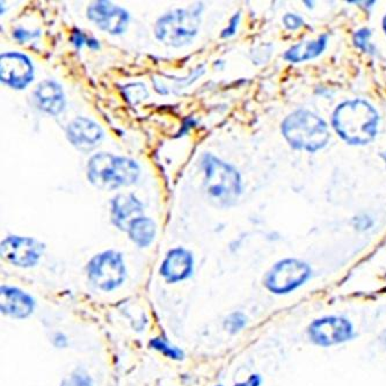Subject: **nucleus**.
<instances>
[{
    "mask_svg": "<svg viewBox=\"0 0 386 386\" xmlns=\"http://www.w3.org/2000/svg\"><path fill=\"white\" fill-rule=\"evenodd\" d=\"M140 176V165L130 158L100 152L87 163V179L97 190H118L133 186Z\"/></svg>",
    "mask_w": 386,
    "mask_h": 386,
    "instance_id": "7ed1b4c3",
    "label": "nucleus"
},
{
    "mask_svg": "<svg viewBox=\"0 0 386 386\" xmlns=\"http://www.w3.org/2000/svg\"><path fill=\"white\" fill-rule=\"evenodd\" d=\"M262 379L261 376L259 375V374H253V375H250L247 380H243V382L237 383L233 386H261L262 384Z\"/></svg>",
    "mask_w": 386,
    "mask_h": 386,
    "instance_id": "c85d7f7f",
    "label": "nucleus"
},
{
    "mask_svg": "<svg viewBox=\"0 0 386 386\" xmlns=\"http://www.w3.org/2000/svg\"><path fill=\"white\" fill-rule=\"evenodd\" d=\"M125 97L131 104H138L149 97L147 86L142 82H131L123 89Z\"/></svg>",
    "mask_w": 386,
    "mask_h": 386,
    "instance_id": "6ab92c4d",
    "label": "nucleus"
},
{
    "mask_svg": "<svg viewBox=\"0 0 386 386\" xmlns=\"http://www.w3.org/2000/svg\"><path fill=\"white\" fill-rule=\"evenodd\" d=\"M34 99L39 111L57 116L64 111L66 99L62 86L55 80L46 79L36 86Z\"/></svg>",
    "mask_w": 386,
    "mask_h": 386,
    "instance_id": "2eb2a0df",
    "label": "nucleus"
},
{
    "mask_svg": "<svg viewBox=\"0 0 386 386\" xmlns=\"http://www.w3.org/2000/svg\"><path fill=\"white\" fill-rule=\"evenodd\" d=\"M68 140L77 150L89 154L102 142L104 130L97 122L85 116H78L72 120L66 127Z\"/></svg>",
    "mask_w": 386,
    "mask_h": 386,
    "instance_id": "f8f14e48",
    "label": "nucleus"
},
{
    "mask_svg": "<svg viewBox=\"0 0 386 386\" xmlns=\"http://www.w3.org/2000/svg\"><path fill=\"white\" fill-rule=\"evenodd\" d=\"M35 70L30 58L19 51H8L0 56V80L13 90H25L34 80Z\"/></svg>",
    "mask_w": 386,
    "mask_h": 386,
    "instance_id": "1a4fd4ad",
    "label": "nucleus"
},
{
    "mask_svg": "<svg viewBox=\"0 0 386 386\" xmlns=\"http://www.w3.org/2000/svg\"><path fill=\"white\" fill-rule=\"evenodd\" d=\"M311 266L308 262L286 257L276 262L264 279V286L276 296H286L304 286L311 279Z\"/></svg>",
    "mask_w": 386,
    "mask_h": 386,
    "instance_id": "423d86ee",
    "label": "nucleus"
},
{
    "mask_svg": "<svg viewBox=\"0 0 386 386\" xmlns=\"http://www.w3.org/2000/svg\"><path fill=\"white\" fill-rule=\"evenodd\" d=\"M306 336L313 346L331 348L341 346L354 339V324L343 315H327L312 320Z\"/></svg>",
    "mask_w": 386,
    "mask_h": 386,
    "instance_id": "0eeeda50",
    "label": "nucleus"
},
{
    "mask_svg": "<svg viewBox=\"0 0 386 386\" xmlns=\"http://www.w3.org/2000/svg\"><path fill=\"white\" fill-rule=\"evenodd\" d=\"M332 125L338 136L346 143L367 145L378 134L379 115L368 101H344L333 113Z\"/></svg>",
    "mask_w": 386,
    "mask_h": 386,
    "instance_id": "f257e3e1",
    "label": "nucleus"
},
{
    "mask_svg": "<svg viewBox=\"0 0 386 386\" xmlns=\"http://www.w3.org/2000/svg\"><path fill=\"white\" fill-rule=\"evenodd\" d=\"M246 315L241 312H235L230 315L226 320V327L231 334H236L246 326Z\"/></svg>",
    "mask_w": 386,
    "mask_h": 386,
    "instance_id": "4be33fe9",
    "label": "nucleus"
},
{
    "mask_svg": "<svg viewBox=\"0 0 386 386\" xmlns=\"http://www.w3.org/2000/svg\"><path fill=\"white\" fill-rule=\"evenodd\" d=\"M89 39H90V37H87V36H86L82 30H79V29H73V32H72L71 35V42L72 44L75 46L77 50H82L84 46H87Z\"/></svg>",
    "mask_w": 386,
    "mask_h": 386,
    "instance_id": "a878e982",
    "label": "nucleus"
},
{
    "mask_svg": "<svg viewBox=\"0 0 386 386\" xmlns=\"http://www.w3.org/2000/svg\"><path fill=\"white\" fill-rule=\"evenodd\" d=\"M217 386H222V385H217Z\"/></svg>",
    "mask_w": 386,
    "mask_h": 386,
    "instance_id": "473e14b6",
    "label": "nucleus"
},
{
    "mask_svg": "<svg viewBox=\"0 0 386 386\" xmlns=\"http://www.w3.org/2000/svg\"><path fill=\"white\" fill-rule=\"evenodd\" d=\"M87 18L98 28L111 35H121L128 28L130 15L125 8L111 1H94L87 8Z\"/></svg>",
    "mask_w": 386,
    "mask_h": 386,
    "instance_id": "9b49d317",
    "label": "nucleus"
},
{
    "mask_svg": "<svg viewBox=\"0 0 386 386\" xmlns=\"http://www.w3.org/2000/svg\"><path fill=\"white\" fill-rule=\"evenodd\" d=\"M62 386H92V382L90 377L84 372L75 371L64 379Z\"/></svg>",
    "mask_w": 386,
    "mask_h": 386,
    "instance_id": "5701e85b",
    "label": "nucleus"
},
{
    "mask_svg": "<svg viewBox=\"0 0 386 386\" xmlns=\"http://www.w3.org/2000/svg\"><path fill=\"white\" fill-rule=\"evenodd\" d=\"M150 344L151 347L154 348L156 351H160L167 358H173V360H181L183 358V351L178 349V348L173 347L169 343L166 342L165 340H161L160 338L151 340Z\"/></svg>",
    "mask_w": 386,
    "mask_h": 386,
    "instance_id": "aec40b11",
    "label": "nucleus"
},
{
    "mask_svg": "<svg viewBox=\"0 0 386 386\" xmlns=\"http://www.w3.org/2000/svg\"><path fill=\"white\" fill-rule=\"evenodd\" d=\"M372 221L368 216H358L355 219V228L360 231H365L371 228Z\"/></svg>",
    "mask_w": 386,
    "mask_h": 386,
    "instance_id": "cd10ccee",
    "label": "nucleus"
},
{
    "mask_svg": "<svg viewBox=\"0 0 386 386\" xmlns=\"http://www.w3.org/2000/svg\"><path fill=\"white\" fill-rule=\"evenodd\" d=\"M39 30L37 32H30V30H26L24 28L15 29L13 32V37H15L19 42H27V41H30V39H36L39 37Z\"/></svg>",
    "mask_w": 386,
    "mask_h": 386,
    "instance_id": "bb28decb",
    "label": "nucleus"
},
{
    "mask_svg": "<svg viewBox=\"0 0 386 386\" xmlns=\"http://www.w3.org/2000/svg\"><path fill=\"white\" fill-rule=\"evenodd\" d=\"M44 245L30 237L8 236L1 241L0 253L12 265L29 268L39 261Z\"/></svg>",
    "mask_w": 386,
    "mask_h": 386,
    "instance_id": "9d476101",
    "label": "nucleus"
},
{
    "mask_svg": "<svg viewBox=\"0 0 386 386\" xmlns=\"http://www.w3.org/2000/svg\"><path fill=\"white\" fill-rule=\"evenodd\" d=\"M370 37H371V32L369 29L363 28L360 29L358 32L355 33L354 43L355 46L367 54H372L375 50L374 44L370 42Z\"/></svg>",
    "mask_w": 386,
    "mask_h": 386,
    "instance_id": "412c9836",
    "label": "nucleus"
},
{
    "mask_svg": "<svg viewBox=\"0 0 386 386\" xmlns=\"http://www.w3.org/2000/svg\"><path fill=\"white\" fill-rule=\"evenodd\" d=\"M201 167L203 169V187L208 201L217 208L235 205L243 192L239 172L212 154H203Z\"/></svg>",
    "mask_w": 386,
    "mask_h": 386,
    "instance_id": "f03ea898",
    "label": "nucleus"
},
{
    "mask_svg": "<svg viewBox=\"0 0 386 386\" xmlns=\"http://www.w3.org/2000/svg\"><path fill=\"white\" fill-rule=\"evenodd\" d=\"M129 238L140 248L150 246L157 233V226L154 219L142 216L135 219L127 230Z\"/></svg>",
    "mask_w": 386,
    "mask_h": 386,
    "instance_id": "a211bd4d",
    "label": "nucleus"
},
{
    "mask_svg": "<svg viewBox=\"0 0 386 386\" xmlns=\"http://www.w3.org/2000/svg\"><path fill=\"white\" fill-rule=\"evenodd\" d=\"M202 3L165 13L154 25L156 39L168 47H186L196 37L202 21Z\"/></svg>",
    "mask_w": 386,
    "mask_h": 386,
    "instance_id": "39448f33",
    "label": "nucleus"
},
{
    "mask_svg": "<svg viewBox=\"0 0 386 386\" xmlns=\"http://www.w3.org/2000/svg\"><path fill=\"white\" fill-rule=\"evenodd\" d=\"M240 19H241L240 13H236L232 18L230 19L229 25L222 32L223 39H229V37H232L236 34L237 30H238V26L240 24Z\"/></svg>",
    "mask_w": 386,
    "mask_h": 386,
    "instance_id": "393cba45",
    "label": "nucleus"
},
{
    "mask_svg": "<svg viewBox=\"0 0 386 386\" xmlns=\"http://www.w3.org/2000/svg\"><path fill=\"white\" fill-rule=\"evenodd\" d=\"M283 24L286 26V29L297 30V29H300L302 26L304 25V20L300 15L288 13V15L283 17Z\"/></svg>",
    "mask_w": 386,
    "mask_h": 386,
    "instance_id": "b1692460",
    "label": "nucleus"
},
{
    "mask_svg": "<svg viewBox=\"0 0 386 386\" xmlns=\"http://www.w3.org/2000/svg\"><path fill=\"white\" fill-rule=\"evenodd\" d=\"M327 42H329V36L326 34H322L315 39L302 41L290 47L283 55V58L291 63L311 61L324 53L327 47Z\"/></svg>",
    "mask_w": 386,
    "mask_h": 386,
    "instance_id": "f3484780",
    "label": "nucleus"
},
{
    "mask_svg": "<svg viewBox=\"0 0 386 386\" xmlns=\"http://www.w3.org/2000/svg\"><path fill=\"white\" fill-rule=\"evenodd\" d=\"M87 275L98 289L104 291L116 289L125 282L127 276L122 254L115 250L97 254L87 265Z\"/></svg>",
    "mask_w": 386,
    "mask_h": 386,
    "instance_id": "6e6552de",
    "label": "nucleus"
},
{
    "mask_svg": "<svg viewBox=\"0 0 386 386\" xmlns=\"http://www.w3.org/2000/svg\"><path fill=\"white\" fill-rule=\"evenodd\" d=\"M283 137L296 150L317 152L329 140V125L320 116L310 111L298 109L282 122Z\"/></svg>",
    "mask_w": 386,
    "mask_h": 386,
    "instance_id": "20e7f679",
    "label": "nucleus"
},
{
    "mask_svg": "<svg viewBox=\"0 0 386 386\" xmlns=\"http://www.w3.org/2000/svg\"><path fill=\"white\" fill-rule=\"evenodd\" d=\"M383 159H384V161H385V165H386V150L385 152L383 154Z\"/></svg>",
    "mask_w": 386,
    "mask_h": 386,
    "instance_id": "2f4dec72",
    "label": "nucleus"
},
{
    "mask_svg": "<svg viewBox=\"0 0 386 386\" xmlns=\"http://www.w3.org/2000/svg\"><path fill=\"white\" fill-rule=\"evenodd\" d=\"M0 309L5 315L13 318L24 319L32 315L34 300L21 290L12 286H1Z\"/></svg>",
    "mask_w": 386,
    "mask_h": 386,
    "instance_id": "dca6fc26",
    "label": "nucleus"
},
{
    "mask_svg": "<svg viewBox=\"0 0 386 386\" xmlns=\"http://www.w3.org/2000/svg\"><path fill=\"white\" fill-rule=\"evenodd\" d=\"M111 214L113 224L127 232L131 222L144 216V204L133 193L118 194L111 200Z\"/></svg>",
    "mask_w": 386,
    "mask_h": 386,
    "instance_id": "ddd939ff",
    "label": "nucleus"
},
{
    "mask_svg": "<svg viewBox=\"0 0 386 386\" xmlns=\"http://www.w3.org/2000/svg\"><path fill=\"white\" fill-rule=\"evenodd\" d=\"M383 29H384V33L386 34V15L383 19Z\"/></svg>",
    "mask_w": 386,
    "mask_h": 386,
    "instance_id": "7c9ffc66",
    "label": "nucleus"
},
{
    "mask_svg": "<svg viewBox=\"0 0 386 386\" xmlns=\"http://www.w3.org/2000/svg\"><path fill=\"white\" fill-rule=\"evenodd\" d=\"M194 268L193 255L183 247L168 252L161 264L160 274L169 283L179 282L192 275Z\"/></svg>",
    "mask_w": 386,
    "mask_h": 386,
    "instance_id": "4468645a",
    "label": "nucleus"
},
{
    "mask_svg": "<svg viewBox=\"0 0 386 386\" xmlns=\"http://www.w3.org/2000/svg\"><path fill=\"white\" fill-rule=\"evenodd\" d=\"M383 343H384V346H385L386 347V329L385 331H384V333H383Z\"/></svg>",
    "mask_w": 386,
    "mask_h": 386,
    "instance_id": "c756f323",
    "label": "nucleus"
}]
</instances>
